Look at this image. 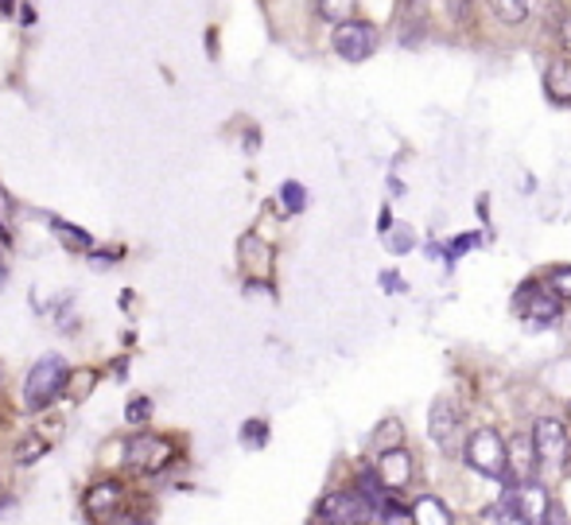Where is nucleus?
<instances>
[{"instance_id": "17", "label": "nucleus", "mask_w": 571, "mask_h": 525, "mask_svg": "<svg viewBox=\"0 0 571 525\" xmlns=\"http://www.w3.org/2000/svg\"><path fill=\"white\" fill-rule=\"evenodd\" d=\"M8 222H12V202H8V195L0 191V234L8 238Z\"/></svg>"}, {"instance_id": "9", "label": "nucleus", "mask_w": 571, "mask_h": 525, "mask_svg": "<svg viewBox=\"0 0 571 525\" xmlns=\"http://www.w3.org/2000/svg\"><path fill=\"white\" fill-rule=\"evenodd\" d=\"M459 405L455 402H435L432 405V413H427V433H432V440L440 444V452H455V436H459Z\"/></svg>"}, {"instance_id": "18", "label": "nucleus", "mask_w": 571, "mask_h": 525, "mask_svg": "<svg viewBox=\"0 0 571 525\" xmlns=\"http://www.w3.org/2000/svg\"><path fill=\"white\" fill-rule=\"evenodd\" d=\"M381 525H412V522H408V514H404V511H396V506H388V511L381 514Z\"/></svg>"}, {"instance_id": "8", "label": "nucleus", "mask_w": 571, "mask_h": 525, "mask_svg": "<svg viewBox=\"0 0 571 525\" xmlns=\"http://www.w3.org/2000/svg\"><path fill=\"white\" fill-rule=\"evenodd\" d=\"M552 495L549 487H541L536 479H525L518 491H513V518H518L521 525H544L552 514Z\"/></svg>"}, {"instance_id": "2", "label": "nucleus", "mask_w": 571, "mask_h": 525, "mask_svg": "<svg viewBox=\"0 0 571 525\" xmlns=\"http://www.w3.org/2000/svg\"><path fill=\"white\" fill-rule=\"evenodd\" d=\"M463 456L486 479H505V472H510V448H505V440L494 428H479V433L466 436Z\"/></svg>"}, {"instance_id": "5", "label": "nucleus", "mask_w": 571, "mask_h": 525, "mask_svg": "<svg viewBox=\"0 0 571 525\" xmlns=\"http://www.w3.org/2000/svg\"><path fill=\"white\" fill-rule=\"evenodd\" d=\"M132 472H164V467L176 459V444L168 436H152V433H140L129 440V452H125Z\"/></svg>"}, {"instance_id": "21", "label": "nucleus", "mask_w": 571, "mask_h": 525, "mask_svg": "<svg viewBox=\"0 0 571 525\" xmlns=\"http://www.w3.org/2000/svg\"><path fill=\"white\" fill-rule=\"evenodd\" d=\"M560 43H564V51L571 55V16H564V28H560Z\"/></svg>"}, {"instance_id": "3", "label": "nucleus", "mask_w": 571, "mask_h": 525, "mask_svg": "<svg viewBox=\"0 0 571 525\" xmlns=\"http://www.w3.org/2000/svg\"><path fill=\"white\" fill-rule=\"evenodd\" d=\"M568 448H571V440H568L564 420H557V417L536 420V425H533V456H536V464L549 467V472H564V467H568Z\"/></svg>"}, {"instance_id": "24", "label": "nucleus", "mask_w": 571, "mask_h": 525, "mask_svg": "<svg viewBox=\"0 0 571 525\" xmlns=\"http://www.w3.org/2000/svg\"><path fill=\"white\" fill-rule=\"evenodd\" d=\"M502 525H521V522H518V518H513V514H510V518H505Z\"/></svg>"}, {"instance_id": "12", "label": "nucleus", "mask_w": 571, "mask_h": 525, "mask_svg": "<svg viewBox=\"0 0 571 525\" xmlns=\"http://www.w3.org/2000/svg\"><path fill=\"white\" fill-rule=\"evenodd\" d=\"M544 86H549L552 98L568 101L571 98V59H560L549 67V75H544Z\"/></svg>"}, {"instance_id": "22", "label": "nucleus", "mask_w": 571, "mask_h": 525, "mask_svg": "<svg viewBox=\"0 0 571 525\" xmlns=\"http://www.w3.org/2000/svg\"><path fill=\"white\" fill-rule=\"evenodd\" d=\"M284 199H288V207H299V202H304V191H296V187H288V191H284Z\"/></svg>"}, {"instance_id": "15", "label": "nucleus", "mask_w": 571, "mask_h": 525, "mask_svg": "<svg viewBox=\"0 0 571 525\" xmlns=\"http://www.w3.org/2000/svg\"><path fill=\"white\" fill-rule=\"evenodd\" d=\"M319 12H323V20H331V23H343V20H351V12H354V0H319Z\"/></svg>"}, {"instance_id": "23", "label": "nucleus", "mask_w": 571, "mask_h": 525, "mask_svg": "<svg viewBox=\"0 0 571 525\" xmlns=\"http://www.w3.org/2000/svg\"><path fill=\"white\" fill-rule=\"evenodd\" d=\"M466 8H471V0H451V12L455 16H466Z\"/></svg>"}, {"instance_id": "1", "label": "nucleus", "mask_w": 571, "mask_h": 525, "mask_svg": "<svg viewBox=\"0 0 571 525\" xmlns=\"http://www.w3.org/2000/svg\"><path fill=\"white\" fill-rule=\"evenodd\" d=\"M67 358L59 355H43L36 366H31L28 382H23V405H28L31 413L36 409H47V405L59 397V389L67 386Z\"/></svg>"}, {"instance_id": "16", "label": "nucleus", "mask_w": 571, "mask_h": 525, "mask_svg": "<svg viewBox=\"0 0 571 525\" xmlns=\"http://www.w3.org/2000/svg\"><path fill=\"white\" fill-rule=\"evenodd\" d=\"M39 452H43V440H28L16 452V464H31V456H39Z\"/></svg>"}, {"instance_id": "19", "label": "nucleus", "mask_w": 571, "mask_h": 525, "mask_svg": "<svg viewBox=\"0 0 571 525\" xmlns=\"http://www.w3.org/2000/svg\"><path fill=\"white\" fill-rule=\"evenodd\" d=\"M55 234H62V238H75V241H78V246H90V238H86V234L70 230V226H62V222H55Z\"/></svg>"}, {"instance_id": "13", "label": "nucleus", "mask_w": 571, "mask_h": 525, "mask_svg": "<svg viewBox=\"0 0 571 525\" xmlns=\"http://www.w3.org/2000/svg\"><path fill=\"white\" fill-rule=\"evenodd\" d=\"M544 288H549L560 304H571V265H557V269L544 273Z\"/></svg>"}, {"instance_id": "10", "label": "nucleus", "mask_w": 571, "mask_h": 525, "mask_svg": "<svg viewBox=\"0 0 571 525\" xmlns=\"http://www.w3.org/2000/svg\"><path fill=\"white\" fill-rule=\"evenodd\" d=\"M377 483L388 491V495H396V491H404L408 487V479H412V459L404 456L401 448H385L381 452V459H377Z\"/></svg>"}, {"instance_id": "25", "label": "nucleus", "mask_w": 571, "mask_h": 525, "mask_svg": "<svg viewBox=\"0 0 571 525\" xmlns=\"http://www.w3.org/2000/svg\"><path fill=\"white\" fill-rule=\"evenodd\" d=\"M0 285H4V261H0Z\"/></svg>"}, {"instance_id": "11", "label": "nucleus", "mask_w": 571, "mask_h": 525, "mask_svg": "<svg viewBox=\"0 0 571 525\" xmlns=\"http://www.w3.org/2000/svg\"><path fill=\"white\" fill-rule=\"evenodd\" d=\"M408 522L412 525H455V514H451L435 495H420L408 511Z\"/></svg>"}, {"instance_id": "14", "label": "nucleus", "mask_w": 571, "mask_h": 525, "mask_svg": "<svg viewBox=\"0 0 571 525\" xmlns=\"http://www.w3.org/2000/svg\"><path fill=\"white\" fill-rule=\"evenodd\" d=\"M490 4H494L498 20L505 23H521L529 16V0H490Z\"/></svg>"}, {"instance_id": "4", "label": "nucleus", "mask_w": 571, "mask_h": 525, "mask_svg": "<svg viewBox=\"0 0 571 525\" xmlns=\"http://www.w3.org/2000/svg\"><path fill=\"white\" fill-rule=\"evenodd\" d=\"M513 308H518V316L529 319V324H557L564 304L544 288V280H529V285H521L518 296H513Z\"/></svg>"}, {"instance_id": "7", "label": "nucleus", "mask_w": 571, "mask_h": 525, "mask_svg": "<svg viewBox=\"0 0 571 525\" xmlns=\"http://www.w3.org/2000/svg\"><path fill=\"white\" fill-rule=\"evenodd\" d=\"M335 51H338V59H346V62H362V59H370V55L377 51V28L374 23H366V20H343L335 28Z\"/></svg>"}, {"instance_id": "6", "label": "nucleus", "mask_w": 571, "mask_h": 525, "mask_svg": "<svg viewBox=\"0 0 571 525\" xmlns=\"http://www.w3.org/2000/svg\"><path fill=\"white\" fill-rule=\"evenodd\" d=\"M374 506L358 495V491H335L319 503V518L327 525H370L374 522Z\"/></svg>"}, {"instance_id": "20", "label": "nucleus", "mask_w": 571, "mask_h": 525, "mask_svg": "<svg viewBox=\"0 0 571 525\" xmlns=\"http://www.w3.org/2000/svg\"><path fill=\"white\" fill-rule=\"evenodd\" d=\"M125 417H129L132 425H137V420H145L148 417V402H145V397H140V402L132 405V409H125Z\"/></svg>"}]
</instances>
